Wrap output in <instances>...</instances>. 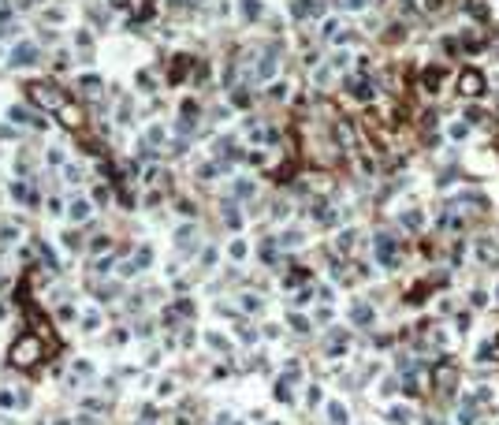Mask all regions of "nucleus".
<instances>
[{
  "label": "nucleus",
  "instance_id": "4468645a",
  "mask_svg": "<svg viewBox=\"0 0 499 425\" xmlns=\"http://www.w3.org/2000/svg\"><path fill=\"white\" fill-rule=\"evenodd\" d=\"M469 12H473V15H477V19H484V15H488V8H484V4H481V0H473V4H469Z\"/></svg>",
  "mask_w": 499,
  "mask_h": 425
},
{
  "label": "nucleus",
  "instance_id": "6e6552de",
  "mask_svg": "<svg viewBox=\"0 0 499 425\" xmlns=\"http://www.w3.org/2000/svg\"><path fill=\"white\" fill-rule=\"evenodd\" d=\"M350 90H354V97H361V101H365V97H369V93H372V90H369V82H365V79H350Z\"/></svg>",
  "mask_w": 499,
  "mask_h": 425
},
{
  "label": "nucleus",
  "instance_id": "ddd939ff",
  "mask_svg": "<svg viewBox=\"0 0 499 425\" xmlns=\"http://www.w3.org/2000/svg\"><path fill=\"white\" fill-rule=\"evenodd\" d=\"M391 421H399V425L410 421V410H406V407H395V410H391Z\"/></svg>",
  "mask_w": 499,
  "mask_h": 425
},
{
  "label": "nucleus",
  "instance_id": "20e7f679",
  "mask_svg": "<svg viewBox=\"0 0 499 425\" xmlns=\"http://www.w3.org/2000/svg\"><path fill=\"white\" fill-rule=\"evenodd\" d=\"M477 407H481V399H477V395H469L462 407H458V421H462V425H477Z\"/></svg>",
  "mask_w": 499,
  "mask_h": 425
},
{
  "label": "nucleus",
  "instance_id": "aec40b11",
  "mask_svg": "<svg viewBox=\"0 0 499 425\" xmlns=\"http://www.w3.org/2000/svg\"><path fill=\"white\" fill-rule=\"evenodd\" d=\"M495 298H499V287H495Z\"/></svg>",
  "mask_w": 499,
  "mask_h": 425
},
{
  "label": "nucleus",
  "instance_id": "2eb2a0df",
  "mask_svg": "<svg viewBox=\"0 0 499 425\" xmlns=\"http://www.w3.org/2000/svg\"><path fill=\"white\" fill-rule=\"evenodd\" d=\"M466 119H469V124H481V119H484V112H481V108H469V112H466Z\"/></svg>",
  "mask_w": 499,
  "mask_h": 425
},
{
  "label": "nucleus",
  "instance_id": "423d86ee",
  "mask_svg": "<svg viewBox=\"0 0 499 425\" xmlns=\"http://www.w3.org/2000/svg\"><path fill=\"white\" fill-rule=\"evenodd\" d=\"M34 354H37V343H34V339H23V343L15 347V362H19V366H30Z\"/></svg>",
  "mask_w": 499,
  "mask_h": 425
},
{
  "label": "nucleus",
  "instance_id": "6ab92c4d",
  "mask_svg": "<svg viewBox=\"0 0 499 425\" xmlns=\"http://www.w3.org/2000/svg\"><path fill=\"white\" fill-rule=\"evenodd\" d=\"M495 351H499V336H495Z\"/></svg>",
  "mask_w": 499,
  "mask_h": 425
},
{
  "label": "nucleus",
  "instance_id": "7ed1b4c3",
  "mask_svg": "<svg viewBox=\"0 0 499 425\" xmlns=\"http://www.w3.org/2000/svg\"><path fill=\"white\" fill-rule=\"evenodd\" d=\"M458 90H462V97H481L484 93V75L481 71H462L458 75Z\"/></svg>",
  "mask_w": 499,
  "mask_h": 425
},
{
  "label": "nucleus",
  "instance_id": "dca6fc26",
  "mask_svg": "<svg viewBox=\"0 0 499 425\" xmlns=\"http://www.w3.org/2000/svg\"><path fill=\"white\" fill-rule=\"evenodd\" d=\"M440 8H444V0H425V12H428V15L440 12Z\"/></svg>",
  "mask_w": 499,
  "mask_h": 425
},
{
  "label": "nucleus",
  "instance_id": "f257e3e1",
  "mask_svg": "<svg viewBox=\"0 0 499 425\" xmlns=\"http://www.w3.org/2000/svg\"><path fill=\"white\" fill-rule=\"evenodd\" d=\"M432 384H436V392H440V395H451V392H455V384H458V366L451 362V358L436 362V370H432Z\"/></svg>",
  "mask_w": 499,
  "mask_h": 425
},
{
  "label": "nucleus",
  "instance_id": "a211bd4d",
  "mask_svg": "<svg viewBox=\"0 0 499 425\" xmlns=\"http://www.w3.org/2000/svg\"><path fill=\"white\" fill-rule=\"evenodd\" d=\"M71 216H75V220H86V216H90V213H86V205L79 202V205H75V213H71Z\"/></svg>",
  "mask_w": 499,
  "mask_h": 425
},
{
  "label": "nucleus",
  "instance_id": "1a4fd4ad",
  "mask_svg": "<svg viewBox=\"0 0 499 425\" xmlns=\"http://www.w3.org/2000/svg\"><path fill=\"white\" fill-rule=\"evenodd\" d=\"M354 321H358V325H369V321H372V310H369V306H354Z\"/></svg>",
  "mask_w": 499,
  "mask_h": 425
},
{
  "label": "nucleus",
  "instance_id": "39448f33",
  "mask_svg": "<svg viewBox=\"0 0 499 425\" xmlns=\"http://www.w3.org/2000/svg\"><path fill=\"white\" fill-rule=\"evenodd\" d=\"M477 254H481L484 265H499V247H495L492 239H481V242H477Z\"/></svg>",
  "mask_w": 499,
  "mask_h": 425
},
{
  "label": "nucleus",
  "instance_id": "f8f14e48",
  "mask_svg": "<svg viewBox=\"0 0 499 425\" xmlns=\"http://www.w3.org/2000/svg\"><path fill=\"white\" fill-rule=\"evenodd\" d=\"M15 60H19V64L34 60V49H30V45H23V49H15Z\"/></svg>",
  "mask_w": 499,
  "mask_h": 425
},
{
  "label": "nucleus",
  "instance_id": "9d476101",
  "mask_svg": "<svg viewBox=\"0 0 499 425\" xmlns=\"http://www.w3.org/2000/svg\"><path fill=\"white\" fill-rule=\"evenodd\" d=\"M402 224H406L410 231H417L421 228V213H402Z\"/></svg>",
  "mask_w": 499,
  "mask_h": 425
},
{
  "label": "nucleus",
  "instance_id": "0eeeda50",
  "mask_svg": "<svg viewBox=\"0 0 499 425\" xmlns=\"http://www.w3.org/2000/svg\"><path fill=\"white\" fill-rule=\"evenodd\" d=\"M440 82H444V71H440V68H428V71H425V90H428V93H436V90H440Z\"/></svg>",
  "mask_w": 499,
  "mask_h": 425
},
{
  "label": "nucleus",
  "instance_id": "f03ea898",
  "mask_svg": "<svg viewBox=\"0 0 499 425\" xmlns=\"http://www.w3.org/2000/svg\"><path fill=\"white\" fill-rule=\"evenodd\" d=\"M372 250H377V261H380L384 269H395L399 265V242L391 239V235H377V247H372Z\"/></svg>",
  "mask_w": 499,
  "mask_h": 425
},
{
  "label": "nucleus",
  "instance_id": "9b49d317",
  "mask_svg": "<svg viewBox=\"0 0 499 425\" xmlns=\"http://www.w3.org/2000/svg\"><path fill=\"white\" fill-rule=\"evenodd\" d=\"M332 421L335 425H347V410H343L339 403H332Z\"/></svg>",
  "mask_w": 499,
  "mask_h": 425
},
{
  "label": "nucleus",
  "instance_id": "f3484780",
  "mask_svg": "<svg viewBox=\"0 0 499 425\" xmlns=\"http://www.w3.org/2000/svg\"><path fill=\"white\" fill-rule=\"evenodd\" d=\"M451 138H466V124H455V127H451Z\"/></svg>",
  "mask_w": 499,
  "mask_h": 425
}]
</instances>
